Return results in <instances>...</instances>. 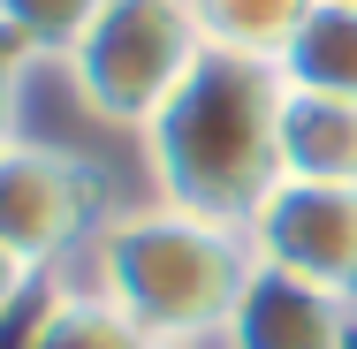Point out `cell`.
<instances>
[{
    "mask_svg": "<svg viewBox=\"0 0 357 349\" xmlns=\"http://www.w3.org/2000/svg\"><path fill=\"white\" fill-rule=\"evenodd\" d=\"M282 99L289 84L274 61L206 46L198 69L183 76V91L137 130L160 205L251 228V212L282 183Z\"/></svg>",
    "mask_w": 357,
    "mask_h": 349,
    "instance_id": "1",
    "label": "cell"
},
{
    "mask_svg": "<svg viewBox=\"0 0 357 349\" xmlns=\"http://www.w3.org/2000/svg\"><path fill=\"white\" fill-rule=\"evenodd\" d=\"M251 266L259 258L243 228L198 220L183 205L114 212L91 235V288L130 311L152 342H220Z\"/></svg>",
    "mask_w": 357,
    "mask_h": 349,
    "instance_id": "2",
    "label": "cell"
},
{
    "mask_svg": "<svg viewBox=\"0 0 357 349\" xmlns=\"http://www.w3.org/2000/svg\"><path fill=\"white\" fill-rule=\"evenodd\" d=\"M198 54H206V31H198L190 0H107L91 15V31L69 46V84L99 122L144 130L183 91Z\"/></svg>",
    "mask_w": 357,
    "mask_h": 349,
    "instance_id": "3",
    "label": "cell"
},
{
    "mask_svg": "<svg viewBox=\"0 0 357 349\" xmlns=\"http://www.w3.org/2000/svg\"><path fill=\"white\" fill-rule=\"evenodd\" d=\"M99 183L91 167L54 152V144H0V251H15L23 266H54L91 235Z\"/></svg>",
    "mask_w": 357,
    "mask_h": 349,
    "instance_id": "4",
    "label": "cell"
},
{
    "mask_svg": "<svg viewBox=\"0 0 357 349\" xmlns=\"http://www.w3.org/2000/svg\"><path fill=\"white\" fill-rule=\"evenodd\" d=\"M243 235H251L259 266L357 296V183H289L282 175Z\"/></svg>",
    "mask_w": 357,
    "mask_h": 349,
    "instance_id": "5",
    "label": "cell"
},
{
    "mask_svg": "<svg viewBox=\"0 0 357 349\" xmlns=\"http://www.w3.org/2000/svg\"><path fill=\"white\" fill-rule=\"evenodd\" d=\"M350 342H357V296H335L282 266H251L220 327V349H350Z\"/></svg>",
    "mask_w": 357,
    "mask_h": 349,
    "instance_id": "6",
    "label": "cell"
},
{
    "mask_svg": "<svg viewBox=\"0 0 357 349\" xmlns=\"http://www.w3.org/2000/svg\"><path fill=\"white\" fill-rule=\"evenodd\" d=\"M282 175L289 183H357V99L289 91L282 99Z\"/></svg>",
    "mask_w": 357,
    "mask_h": 349,
    "instance_id": "7",
    "label": "cell"
},
{
    "mask_svg": "<svg viewBox=\"0 0 357 349\" xmlns=\"http://www.w3.org/2000/svg\"><path fill=\"white\" fill-rule=\"evenodd\" d=\"M312 8L319 0H190V15H198V31H206L213 54H251V61H274V69L296 46V31H304Z\"/></svg>",
    "mask_w": 357,
    "mask_h": 349,
    "instance_id": "8",
    "label": "cell"
},
{
    "mask_svg": "<svg viewBox=\"0 0 357 349\" xmlns=\"http://www.w3.org/2000/svg\"><path fill=\"white\" fill-rule=\"evenodd\" d=\"M15 349H160L130 311H114L99 288H54L46 311L23 327Z\"/></svg>",
    "mask_w": 357,
    "mask_h": 349,
    "instance_id": "9",
    "label": "cell"
},
{
    "mask_svg": "<svg viewBox=\"0 0 357 349\" xmlns=\"http://www.w3.org/2000/svg\"><path fill=\"white\" fill-rule=\"evenodd\" d=\"M289 91H327V99H357V8L319 0L296 31V46L282 54Z\"/></svg>",
    "mask_w": 357,
    "mask_h": 349,
    "instance_id": "10",
    "label": "cell"
},
{
    "mask_svg": "<svg viewBox=\"0 0 357 349\" xmlns=\"http://www.w3.org/2000/svg\"><path fill=\"white\" fill-rule=\"evenodd\" d=\"M107 0H0V31L38 61V54H54V61H69V46L91 31V15H99Z\"/></svg>",
    "mask_w": 357,
    "mask_h": 349,
    "instance_id": "11",
    "label": "cell"
},
{
    "mask_svg": "<svg viewBox=\"0 0 357 349\" xmlns=\"http://www.w3.org/2000/svg\"><path fill=\"white\" fill-rule=\"evenodd\" d=\"M23 46L0 31V144H15V107H23Z\"/></svg>",
    "mask_w": 357,
    "mask_h": 349,
    "instance_id": "12",
    "label": "cell"
},
{
    "mask_svg": "<svg viewBox=\"0 0 357 349\" xmlns=\"http://www.w3.org/2000/svg\"><path fill=\"white\" fill-rule=\"evenodd\" d=\"M31 281H38V266H23L15 251H0V319H8V311L31 296Z\"/></svg>",
    "mask_w": 357,
    "mask_h": 349,
    "instance_id": "13",
    "label": "cell"
},
{
    "mask_svg": "<svg viewBox=\"0 0 357 349\" xmlns=\"http://www.w3.org/2000/svg\"><path fill=\"white\" fill-rule=\"evenodd\" d=\"M335 8H357V0H335Z\"/></svg>",
    "mask_w": 357,
    "mask_h": 349,
    "instance_id": "14",
    "label": "cell"
}]
</instances>
